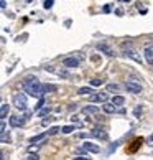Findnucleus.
I'll return each instance as SVG.
<instances>
[{
  "mask_svg": "<svg viewBox=\"0 0 153 160\" xmlns=\"http://www.w3.org/2000/svg\"><path fill=\"white\" fill-rule=\"evenodd\" d=\"M50 121H51V117H48V119H43V122H41V126H43V127H46L48 124H50Z\"/></svg>",
  "mask_w": 153,
  "mask_h": 160,
  "instance_id": "c85d7f7f",
  "label": "nucleus"
},
{
  "mask_svg": "<svg viewBox=\"0 0 153 160\" xmlns=\"http://www.w3.org/2000/svg\"><path fill=\"white\" fill-rule=\"evenodd\" d=\"M63 66H66V68H78L79 66V58H74V56L64 58V60H63Z\"/></svg>",
  "mask_w": 153,
  "mask_h": 160,
  "instance_id": "0eeeda50",
  "label": "nucleus"
},
{
  "mask_svg": "<svg viewBox=\"0 0 153 160\" xmlns=\"http://www.w3.org/2000/svg\"><path fill=\"white\" fill-rule=\"evenodd\" d=\"M23 86H25V91L33 97H43V94H44L43 84L38 81L36 76H26L25 81H23Z\"/></svg>",
  "mask_w": 153,
  "mask_h": 160,
  "instance_id": "f257e3e1",
  "label": "nucleus"
},
{
  "mask_svg": "<svg viewBox=\"0 0 153 160\" xmlns=\"http://www.w3.org/2000/svg\"><path fill=\"white\" fill-rule=\"evenodd\" d=\"M117 144H119V142H115V144H114V145H110V149H109V154H112V152L117 149Z\"/></svg>",
  "mask_w": 153,
  "mask_h": 160,
  "instance_id": "c756f323",
  "label": "nucleus"
},
{
  "mask_svg": "<svg viewBox=\"0 0 153 160\" xmlns=\"http://www.w3.org/2000/svg\"><path fill=\"white\" fill-rule=\"evenodd\" d=\"M120 2H130V0H120Z\"/></svg>",
  "mask_w": 153,
  "mask_h": 160,
  "instance_id": "72a5a7b5",
  "label": "nucleus"
},
{
  "mask_svg": "<svg viewBox=\"0 0 153 160\" xmlns=\"http://www.w3.org/2000/svg\"><path fill=\"white\" fill-rule=\"evenodd\" d=\"M140 114H142V107H135V116H140Z\"/></svg>",
  "mask_w": 153,
  "mask_h": 160,
  "instance_id": "7c9ffc66",
  "label": "nucleus"
},
{
  "mask_svg": "<svg viewBox=\"0 0 153 160\" xmlns=\"http://www.w3.org/2000/svg\"><path fill=\"white\" fill-rule=\"evenodd\" d=\"M107 97H109L107 93H96V94H91L89 101H91V102H106Z\"/></svg>",
  "mask_w": 153,
  "mask_h": 160,
  "instance_id": "1a4fd4ad",
  "label": "nucleus"
},
{
  "mask_svg": "<svg viewBox=\"0 0 153 160\" xmlns=\"http://www.w3.org/2000/svg\"><path fill=\"white\" fill-rule=\"evenodd\" d=\"M102 109H104V112H106V114H114V112H117V106H115L114 102H110V104H104Z\"/></svg>",
  "mask_w": 153,
  "mask_h": 160,
  "instance_id": "ddd939ff",
  "label": "nucleus"
},
{
  "mask_svg": "<svg viewBox=\"0 0 153 160\" xmlns=\"http://www.w3.org/2000/svg\"><path fill=\"white\" fill-rule=\"evenodd\" d=\"M81 149H82L84 152H92V154H97V152H100V147H99L97 144H92V142H84Z\"/></svg>",
  "mask_w": 153,
  "mask_h": 160,
  "instance_id": "423d86ee",
  "label": "nucleus"
},
{
  "mask_svg": "<svg viewBox=\"0 0 153 160\" xmlns=\"http://www.w3.org/2000/svg\"><path fill=\"white\" fill-rule=\"evenodd\" d=\"M91 84L92 86H100V84H104V79L102 78H92L91 79Z\"/></svg>",
  "mask_w": 153,
  "mask_h": 160,
  "instance_id": "5701e85b",
  "label": "nucleus"
},
{
  "mask_svg": "<svg viewBox=\"0 0 153 160\" xmlns=\"http://www.w3.org/2000/svg\"><path fill=\"white\" fill-rule=\"evenodd\" d=\"M56 89L58 88L54 84H43V93H54Z\"/></svg>",
  "mask_w": 153,
  "mask_h": 160,
  "instance_id": "a211bd4d",
  "label": "nucleus"
},
{
  "mask_svg": "<svg viewBox=\"0 0 153 160\" xmlns=\"http://www.w3.org/2000/svg\"><path fill=\"white\" fill-rule=\"evenodd\" d=\"M74 160H91V158H87V157H76Z\"/></svg>",
  "mask_w": 153,
  "mask_h": 160,
  "instance_id": "473e14b6",
  "label": "nucleus"
},
{
  "mask_svg": "<svg viewBox=\"0 0 153 160\" xmlns=\"http://www.w3.org/2000/svg\"><path fill=\"white\" fill-rule=\"evenodd\" d=\"M115 13H117L119 17H122V15H124V10H122V8H117V10H115Z\"/></svg>",
  "mask_w": 153,
  "mask_h": 160,
  "instance_id": "2f4dec72",
  "label": "nucleus"
},
{
  "mask_svg": "<svg viewBox=\"0 0 153 160\" xmlns=\"http://www.w3.org/2000/svg\"><path fill=\"white\" fill-rule=\"evenodd\" d=\"M53 3H54V0H44V2H43V7H44V8H51V7H53Z\"/></svg>",
  "mask_w": 153,
  "mask_h": 160,
  "instance_id": "b1692460",
  "label": "nucleus"
},
{
  "mask_svg": "<svg viewBox=\"0 0 153 160\" xmlns=\"http://www.w3.org/2000/svg\"><path fill=\"white\" fill-rule=\"evenodd\" d=\"M13 104H15L17 109L25 111L26 104H28V97H26V94H23V93H17V94L13 96Z\"/></svg>",
  "mask_w": 153,
  "mask_h": 160,
  "instance_id": "7ed1b4c3",
  "label": "nucleus"
},
{
  "mask_svg": "<svg viewBox=\"0 0 153 160\" xmlns=\"http://www.w3.org/2000/svg\"><path fill=\"white\" fill-rule=\"evenodd\" d=\"M112 102L115 104L117 107H119V106H124L125 99H124V96H114V97H112Z\"/></svg>",
  "mask_w": 153,
  "mask_h": 160,
  "instance_id": "dca6fc26",
  "label": "nucleus"
},
{
  "mask_svg": "<svg viewBox=\"0 0 153 160\" xmlns=\"http://www.w3.org/2000/svg\"><path fill=\"white\" fill-rule=\"evenodd\" d=\"M107 91H119V86L117 84H107Z\"/></svg>",
  "mask_w": 153,
  "mask_h": 160,
  "instance_id": "393cba45",
  "label": "nucleus"
},
{
  "mask_svg": "<svg viewBox=\"0 0 153 160\" xmlns=\"http://www.w3.org/2000/svg\"><path fill=\"white\" fill-rule=\"evenodd\" d=\"M8 116V104L2 102V111H0V119H5Z\"/></svg>",
  "mask_w": 153,
  "mask_h": 160,
  "instance_id": "2eb2a0df",
  "label": "nucleus"
},
{
  "mask_svg": "<svg viewBox=\"0 0 153 160\" xmlns=\"http://www.w3.org/2000/svg\"><path fill=\"white\" fill-rule=\"evenodd\" d=\"M46 135H48V132H43V134H40V135H36V137L30 139V144H38V142L44 140V139H46Z\"/></svg>",
  "mask_w": 153,
  "mask_h": 160,
  "instance_id": "4468645a",
  "label": "nucleus"
},
{
  "mask_svg": "<svg viewBox=\"0 0 153 160\" xmlns=\"http://www.w3.org/2000/svg\"><path fill=\"white\" fill-rule=\"evenodd\" d=\"M143 55H145V60H147V63L148 64H153V46H145V50H143Z\"/></svg>",
  "mask_w": 153,
  "mask_h": 160,
  "instance_id": "9b49d317",
  "label": "nucleus"
},
{
  "mask_svg": "<svg viewBox=\"0 0 153 160\" xmlns=\"http://www.w3.org/2000/svg\"><path fill=\"white\" fill-rule=\"evenodd\" d=\"M36 112H38V116H48V114H50L51 112V109H50V107H43V109H40V111H36Z\"/></svg>",
  "mask_w": 153,
  "mask_h": 160,
  "instance_id": "4be33fe9",
  "label": "nucleus"
},
{
  "mask_svg": "<svg viewBox=\"0 0 153 160\" xmlns=\"http://www.w3.org/2000/svg\"><path fill=\"white\" fill-rule=\"evenodd\" d=\"M102 12L104 13H110V5H104L102 7Z\"/></svg>",
  "mask_w": 153,
  "mask_h": 160,
  "instance_id": "cd10ccee",
  "label": "nucleus"
},
{
  "mask_svg": "<svg viewBox=\"0 0 153 160\" xmlns=\"http://www.w3.org/2000/svg\"><path fill=\"white\" fill-rule=\"evenodd\" d=\"M0 140H2V144H7V142H10V135L7 134V129L5 130H0Z\"/></svg>",
  "mask_w": 153,
  "mask_h": 160,
  "instance_id": "f3484780",
  "label": "nucleus"
},
{
  "mask_svg": "<svg viewBox=\"0 0 153 160\" xmlns=\"http://www.w3.org/2000/svg\"><path fill=\"white\" fill-rule=\"evenodd\" d=\"M10 126L12 127H23L25 126V119L20 116H12L10 117Z\"/></svg>",
  "mask_w": 153,
  "mask_h": 160,
  "instance_id": "9d476101",
  "label": "nucleus"
},
{
  "mask_svg": "<svg viewBox=\"0 0 153 160\" xmlns=\"http://www.w3.org/2000/svg\"><path fill=\"white\" fill-rule=\"evenodd\" d=\"M26 160H40V157H38L36 154H30L28 157H26Z\"/></svg>",
  "mask_w": 153,
  "mask_h": 160,
  "instance_id": "bb28decb",
  "label": "nucleus"
},
{
  "mask_svg": "<svg viewBox=\"0 0 153 160\" xmlns=\"http://www.w3.org/2000/svg\"><path fill=\"white\" fill-rule=\"evenodd\" d=\"M97 112H99V107L97 106H86L82 109V114H86V116H92V114H97Z\"/></svg>",
  "mask_w": 153,
  "mask_h": 160,
  "instance_id": "f8f14e48",
  "label": "nucleus"
},
{
  "mask_svg": "<svg viewBox=\"0 0 153 160\" xmlns=\"http://www.w3.org/2000/svg\"><path fill=\"white\" fill-rule=\"evenodd\" d=\"M124 55L127 58H130V60H133V61H137L138 64H142V58H140V55L137 53V50H135L133 46H132L130 43H128V46H127V50L124 51Z\"/></svg>",
  "mask_w": 153,
  "mask_h": 160,
  "instance_id": "20e7f679",
  "label": "nucleus"
},
{
  "mask_svg": "<svg viewBox=\"0 0 153 160\" xmlns=\"http://www.w3.org/2000/svg\"><path fill=\"white\" fill-rule=\"evenodd\" d=\"M97 50L102 51L104 55H107V56H115V53H114V50L109 46L107 43H97Z\"/></svg>",
  "mask_w": 153,
  "mask_h": 160,
  "instance_id": "6e6552de",
  "label": "nucleus"
},
{
  "mask_svg": "<svg viewBox=\"0 0 153 160\" xmlns=\"http://www.w3.org/2000/svg\"><path fill=\"white\" fill-rule=\"evenodd\" d=\"M150 140H151V142H153V135H151V137H150Z\"/></svg>",
  "mask_w": 153,
  "mask_h": 160,
  "instance_id": "f704fd0d",
  "label": "nucleus"
},
{
  "mask_svg": "<svg viewBox=\"0 0 153 160\" xmlns=\"http://www.w3.org/2000/svg\"><path fill=\"white\" fill-rule=\"evenodd\" d=\"M58 130H60V127H51L50 130H48V135H54V134H58Z\"/></svg>",
  "mask_w": 153,
  "mask_h": 160,
  "instance_id": "a878e982",
  "label": "nucleus"
},
{
  "mask_svg": "<svg viewBox=\"0 0 153 160\" xmlns=\"http://www.w3.org/2000/svg\"><path fill=\"white\" fill-rule=\"evenodd\" d=\"M142 142H143V139H135V140H133V145L130 147V152H135V150H137V147L142 144Z\"/></svg>",
  "mask_w": 153,
  "mask_h": 160,
  "instance_id": "412c9836",
  "label": "nucleus"
},
{
  "mask_svg": "<svg viewBox=\"0 0 153 160\" xmlns=\"http://www.w3.org/2000/svg\"><path fill=\"white\" fill-rule=\"evenodd\" d=\"M91 135L96 139H99V140H107V139H109V134H107L104 129H99V127H94L91 130Z\"/></svg>",
  "mask_w": 153,
  "mask_h": 160,
  "instance_id": "39448f33",
  "label": "nucleus"
},
{
  "mask_svg": "<svg viewBox=\"0 0 153 160\" xmlns=\"http://www.w3.org/2000/svg\"><path fill=\"white\" fill-rule=\"evenodd\" d=\"M76 127H78V126H64V127L61 129V132H63V134H71Z\"/></svg>",
  "mask_w": 153,
  "mask_h": 160,
  "instance_id": "aec40b11",
  "label": "nucleus"
},
{
  "mask_svg": "<svg viewBox=\"0 0 153 160\" xmlns=\"http://www.w3.org/2000/svg\"><path fill=\"white\" fill-rule=\"evenodd\" d=\"M125 88H127V91L133 93V94H140V93L143 91V88H142L140 81H138L137 78H133V76H132V78L128 79L127 83H125Z\"/></svg>",
  "mask_w": 153,
  "mask_h": 160,
  "instance_id": "f03ea898",
  "label": "nucleus"
},
{
  "mask_svg": "<svg viewBox=\"0 0 153 160\" xmlns=\"http://www.w3.org/2000/svg\"><path fill=\"white\" fill-rule=\"evenodd\" d=\"M78 94L79 96H86V94H92V88H81V89H79V91H78Z\"/></svg>",
  "mask_w": 153,
  "mask_h": 160,
  "instance_id": "6ab92c4d",
  "label": "nucleus"
}]
</instances>
